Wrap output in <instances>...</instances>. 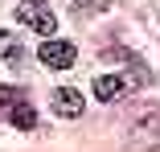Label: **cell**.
<instances>
[{"mask_svg":"<svg viewBox=\"0 0 160 152\" xmlns=\"http://www.w3.org/2000/svg\"><path fill=\"white\" fill-rule=\"evenodd\" d=\"M17 21H25L29 29H37L41 37H49L53 29H58V21H53V13L41 4V0H21L17 4Z\"/></svg>","mask_w":160,"mask_h":152,"instance_id":"6da1fadb","label":"cell"},{"mask_svg":"<svg viewBox=\"0 0 160 152\" xmlns=\"http://www.w3.org/2000/svg\"><path fill=\"white\" fill-rule=\"evenodd\" d=\"M74 58H78V49H74L70 41H45V45H41V62L53 66V70H70Z\"/></svg>","mask_w":160,"mask_h":152,"instance_id":"7a4b0ae2","label":"cell"},{"mask_svg":"<svg viewBox=\"0 0 160 152\" xmlns=\"http://www.w3.org/2000/svg\"><path fill=\"white\" fill-rule=\"evenodd\" d=\"M82 107H86V103H82V95H78L74 86H58V90H53V111H58L62 119H78Z\"/></svg>","mask_w":160,"mask_h":152,"instance_id":"3957f363","label":"cell"},{"mask_svg":"<svg viewBox=\"0 0 160 152\" xmlns=\"http://www.w3.org/2000/svg\"><path fill=\"white\" fill-rule=\"evenodd\" d=\"M123 95H127V78H119V74H99V78H94V99L115 103Z\"/></svg>","mask_w":160,"mask_h":152,"instance_id":"277c9868","label":"cell"},{"mask_svg":"<svg viewBox=\"0 0 160 152\" xmlns=\"http://www.w3.org/2000/svg\"><path fill=\"white\" fill-rule=\"evenodd\" d=\"M136 136H144V140L160 144V111H152V115H144V119H140V124H136Z\"/></svg>","mask_w":160,"mask_h":152,"instance_id":"5b68a950","label":"cell"},{"mask_svg":"<svg viewBox=\"0 0 160 152\" xmlns=\"http://www.w3.org/2000/svg\"><path fill=\"white\" fill-rule=\"evenodd\" d=\"M8 119H12V124H17L21 132H29V128H37V111H33V107H29V103H17Z\"/></svg>","mask_w":160,"mask_h":152,"instance_id":"8992f818","label":"cell"},{"mask_svg":"<svg viewBox=\"0 0 160 152\" xmlns=\"http://www.w3.org/2000/svg\"><path fill=\"white\" fill-rule=\"evenodd\" d=\"M0 58H8L12 66H21V62H25V49H21V41H17V37H8V33H0Z\"/></svg>","mask_w":160,"mask_h":152,"instance_id":"52a82bcc","label":"cell"},{"mask_svg":"<svg viewBox=\"0 0 160 152\" xmlns=\"http://www.w3.org/2000/svg\"><path fill=\"white\" fill-rule=\"evenodd\" d=\"M103 8H111V0H70L74 17H90V13H103Z\"/></svg>","mask_w":160,"mask_h":152,"instance_id":"ba28073f","label":"cell"},{"mask_svg":"<svg viewBox=\"0 0 160 152\" xmlns=\"http://www.w3.org/2000/svg\"><path fill=\"white\" fill-rule=\"evenodd\" d=\"M0 103H4V107H17L21 103V86H0Z\"/></svg>","mask_w":160,"mask_h":152,"instance_id":"9c48e42d","label":"cell"}]
</instances>
